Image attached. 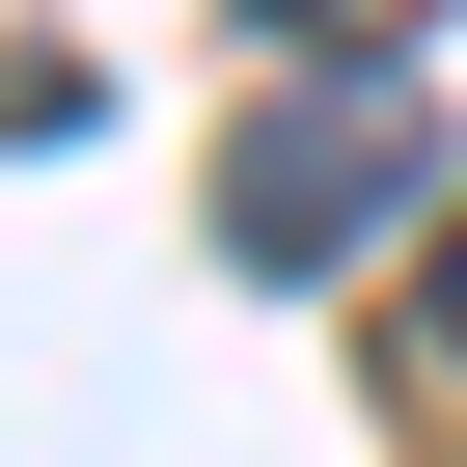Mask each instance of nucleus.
Wrapping results in <instances>:
<instances>
[{"instance_id": "f257e3e1", "label": "nucleus", "mask_w": 467, "mask_h": 467, "mask_svg": "<svg viewBox=\"0 0 467 467\" xmlns=\"http://www.w3.org/2000/svg\"><path fill=\"white\" fill-rule=\"evenodd\" d=\"M385 220H440V110H412V83L248 110V165H220V248H248V275H358Z\"/></svg>"}, {"instance_id": "f03ea898", "label": "nucleus", "mask_w": 467, "mask_h": 467, "mask_svg": "<svg viewBox=\"0 0 467 467\" xmlns=\"http://www.w3.org/2000/svg\"><path fill=\"white\" fill-rule=\"evenodd\" d=\"M275 28H330V56H412V28H440V0H275Z\"/></svg>"}, {"instance_id": "7ed1b4c3", "label": "nucleus", "mask_w": 467, "mask_h": 467, "mask_svg": "<svg viewBox=\"0 0 467 467\" xmlns=\"http://www.w3.org/2000/svg\"><path fill=\"white\" fill-rule=\"evenodd\" d=\"M440 358H467V220H440Z\"/></svg>"}]
</instances>
